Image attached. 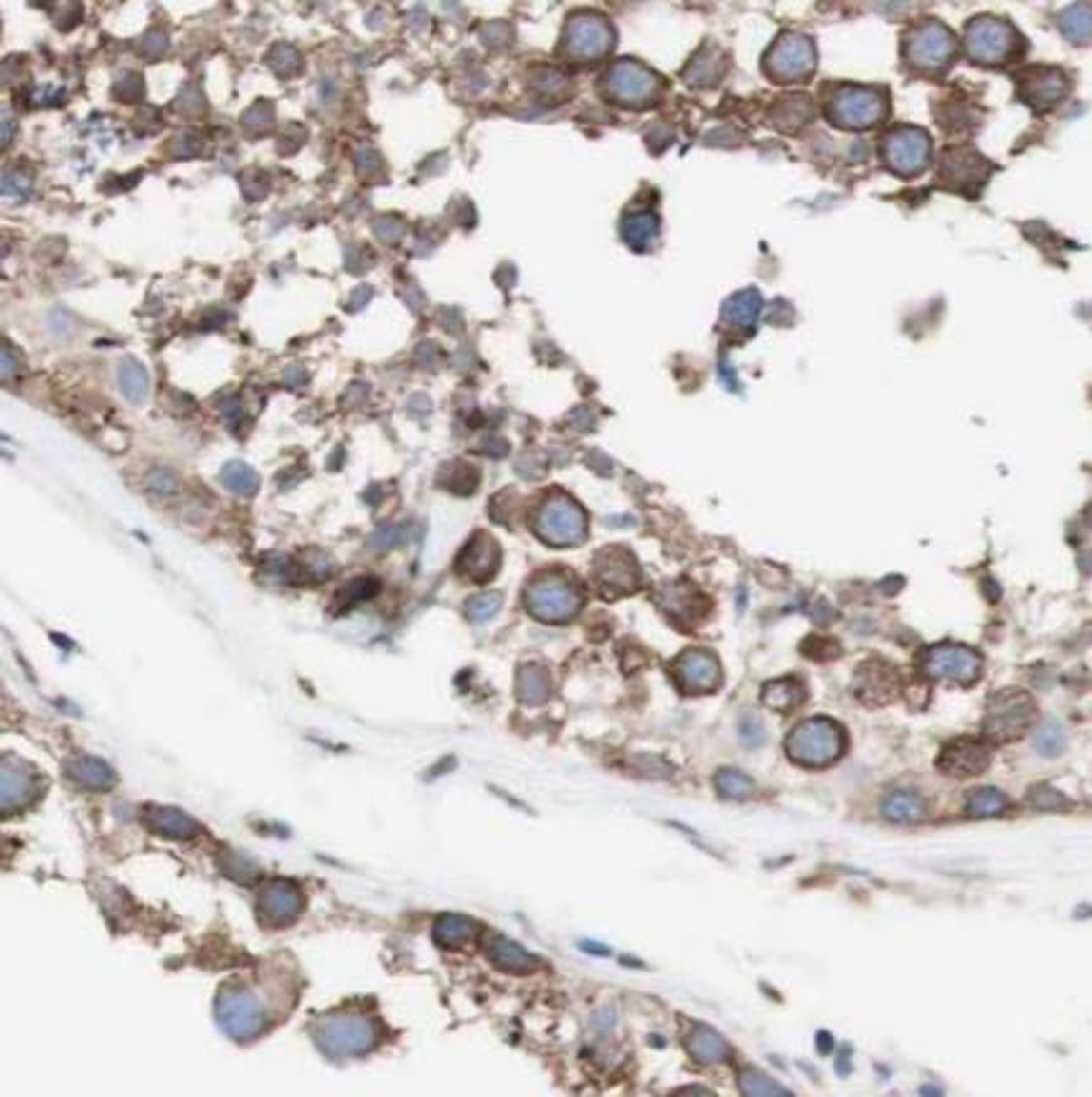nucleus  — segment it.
Instances as JSON below:
<instances>
[{"label": "nucleus", "mask_w": 1092, "mask_h": 1097, "mask_svg": "<svg viewBox=\"0 0 1092 1097\" xmlns=\"http://www.w3.org/2000/svg\"><path fill=\"white\" fill-rule=\"evenodd\" d=\"M815 51L811 39L800 33H783L775 41L765 62V71L777 85H793L803 82L814 74Z\"/></svg>", "instance_id": "1a4fd4ad"}, {"label": "nucleus", "mask_w": 1092, "mask_h": 1097, "mask_svg": "<svg viewBox=\"0 0 1092 1097\" xmlns=\"http://www.w3.org/2000/svg\"><path fill=\"white\" fill-rule=\"evenodd\" d=\"M739 1087H742L744 1095H788V1089L783 1085H777V1082L770 1080L767 1074L757 1072V1069H744L739 1074Z\"/></svg>", "instance_id": "a19ab883"}, {"label": "nucleus", "mask_w": 1092, "mask_h": 1097, "mask_svg": "<svg viewBox=\"0 0 1092 1097\" xmlns=\"http://www.w3.org/2000/svg\"><path fill=\"white\" fill-rule=\"evenodd\" d=\"M501 603H504V595H501V592H481V595L470 597V600L465 603V615L473 620V623H486V620H490L498 610H501Z\"/></svg>", "instance_id": "79ce46f5"}, {"label": "nucleus", "mask_w": 1092, "mask_h": 1097, "mask_svg": "<svg viewBox=\"0 0 1092 1097\" xmlns=\"http://www.w3.org/2000/svg\"><path fill=\"white\" fill-rule=\"evenodd\" d=\"M762 300H759L757 290H742L735 298H729L724 305V320L732 328H752L759 316Z\"/></svg>", "instance_id": "cd10ccee"}, {"label": "nucleus", "mask_w": 1092, "mask_h": 1097, "mask_svg": "<svg viewBox=\"0 0 1092 1097\" xmlns=\"http://www.w3.org/2000/svg\"><path fill=\"white\" fill-rule=\"evenodd\" d=\"M1008 808V798L996 788L973 790L968 796V813L976 818H991L1001 816Z\"/></svg>", "instance_id": "f704fd0d"}, {"label": "nucleus", "mask_w": 1092, "mask_h": 1097, "mask_svg": "<svg viewBox=\"0 0 1092 1097\" xmlns=\"http://www.w3.org/2000/svg\"><path fill=\"white\" fill-rule=\"evenodd\" d=\"M1019 47V33L1014 26L1001 21V18H976L966 31V48L973 62L993 67V64H1006L1016 54Z\"/></svg>", "instance_id": "423d86ee"}, {"label": "nucleus", "mask_w": 1092, "mask_h": 1097, "mask_svg": "<svg viewBox=\"0 0 1092 1097\" xmlns=\"http://www.w3.org/2000/svg\"><path fill=\"white\" fill-rule=\"evenodd\" d=\"M656 600H659V605L663 607L666 612H671V615H691V610H694V600H699L697 592L691 587H686V585H679V587H666L661 589L659 595H656Z\"/></svg>", "instance_id": "58836bf2"}, {"label": "nucleus", "mask_w": 1092, "mask_h": 1097, "mask_svg": "<svg viewBox=\"0 0 1092 1097\" xmlns=\"http://www.w3.org/2000/svg\"><path fill=\"white\" fill-rule=\"evenodd\" d=\"M821 1049H829V1034H821Z\"/></svg>", "instance_id": "5fc2aeb1"}, {"label": "nucleus", "mask_w": 1092, "mask_h": 1097, "mask_svg": "<svg viewBox=\"0 0 1092 1097\" xmlns=\"http://www.w3.org/2000/svg\"><path fill=\"white\" fill-rule=\"evenodd\" d=\"M10 140V117L9 112H3V143H9Z\"/></svg>", "instance_id": "864d4df0"}, {"label": "nucleus", "mask_w": 1092, "mask_h": 1097, "mask_svg": "<svg viewBox=\"0 0 1092 1097\" xmlns=\"http://www.w3.org/2000/svg\"><path fill=\"white\" fill-rule=\"evenodd\" d=\"M402 529H381L379 533H374L372 539H369V547L372 548H389L394 547L396 541H402Z\"/></svg>", "instance_id": "3c124183"}, {"label": "nucleus", "mask_w": 1092, "mask_h": 1097, "mask_svg": "<svg viewBox=\"0 0 1092 1097\" xmlns=\"http://www.w3.org/2000/svg\"><path fill=\"white\" fill-rule=\"evenodd\" d=\"M13 369H16V366H13V358H10V348L6 346L3 348V379L9 381L10 374H13Z\"/></svg>", "instance_id": "603ef678"}, {"label": "nucleus", "mask_w": 1092, "mask_h": 1097, "mask_svg": "<svg viewBox=\"0 0 1092 1097\" xmlns=\"http://www.w3.org/2000/svg\"><path fill=\"white\" fill-rule=\"evenodd\" d=\"M36 775L29 765L16 758H3V811L10 813L33 800L36 796Z\"/></svg>", "instance_id": "aec40b11"}, {"label": "nucleus", "mask_w": 1092, "mask_h": 1097, "mask_svg": "<svg viewBox=\"0 0 1092 1097\" xmlns=\"http://www.w3.org/2000/svg\"><path fill=\"white\" fill-rule=\"evenodd\" d=\"M604 89L610 100L625 107H648L659 100L661 79L651 69H645L638 62H615L604 77Z\"/></svg>", "instance_id": "0eeeda50"}, {"label": "nucleus", "mask_w": 1092, "mask_h": 1097, "mask_svg": "<svg viewBox=\"0 0 1092 1097\" xmlns=\"http://www.w3.org/2000/svg\"><path fill=\"white\" fill-rule=\"evenodd\" d=\"M991 765V747L981 740H955L940 752L938 767L946 775L955 778H968V775L984 773Z\"/></svg>", "instance_id": "dca6fc26"}, {"label": "nucleus", "mask_w": 1092, "mask_h": 1097, "mask_svg": "<svg viewBox=\"0 0 1092 1097\" xmlns=\"http://www.w3.org/2000/svg\"><path fill=\"white\" fill-rule=\"evenodd\" d=\"M739 732H742L744 742L752 744V747L765 740V732H762V722H759L755 714H744V717L739 719Z\"/></svg>", "instance_id": "49530a36"}, {"label": "nucleus", "mask_w": 1092, "mask_h": 1097, "mask_svg": "<svg viewBox=\"0 0 1092 1097\" xmlns=\"http://www.w3.org/2000/svg\"><path fill=\"white\" fill-rule=\"evenodd\" d=\"M1031 805L1039 808V811H1054V808H1064L1067 800H1064L1057 790L1042 785V788L1031 790Z\"/></svg>", "instance_id": "c03bdc74"}, {"label": "nucleus", "mask_w": 1092, "mask_h": 1097, "mask_svg": "<svg viewBox=\"0 0 1092 1097\" xmlns=\"http://www.w3.org/2000/svg\"><path fill=\"white\" fill-rule=\"evenodd\" d=\"M674 679L683 691L691 694L712 691L721 681L719 661L704 650H686L674 661Z\"/></svg>", "instance_id": "2eb2a0df"}, {"label": "nucleus", "mask_w": 1092, "mask_h": 1097, "mask_svg": "<svg viewBox=\"0 0 1092 1097\" xmlns=\"http://www.w3.org/2000/svg\"><path fill=\"white\" fill-rule=\"evenodd\" d=\"M316 1042L331 1057H351L374 1049L379 1024L361 1013H334L316 1024Z\"/></svg>", "instance_id": "f03ea898"}, {"label": "nucleus", "mask_w": 1092, "mask_h": 1097, "mask_svg": "<svg viewBox=\"0 0 1092 1097\" xmlns=\"http://www.w3.org/2000/svg\"><path fill=\"white\" fill-rule=\"evenodd\" d=\"M905 54L907 62L912 64L914 69L922 71L946 69L955 54L953 31H950L948 26L940 24V21H922V24L914 26L912 31H910V36H907Z\"/></svg>", "instance_id": "6e6552de"}, {"label": "nucleus", "mask_w": 1092, "mask_h": 1097, "mask_svg": "<svg viewBox=\"0 0 1092 1097\" xmlns=\"http://www.w3.org/2000/svg\"><path fill=\"white\" fill-rule=\"evenodd\" d=\"M117 97H123L127 102H135L143 97V77L138 74H123V79H117L115 87Z\"/></svg>", "instance_id": "a18cd8bd"}, {"label": "nucleus", "mask_w": 1092, "mask_h": 1097, "mask_svg": "<svg viewBox=\"0 0 1092 1097\" xmlns=\"http://www.w3.org/2000/svg\"><path fill=\"white\" fill-rule=\"evenodd\" d=\"M686 1049L697 1062H706V1065H719L729 1057L727 1039L706 1024L691 1027L689 1036H686Z\"/></svg>", "instance_id": "5701e85b"}, {"label": "nucleus", "mask_w": 1092, "mask_h": 1097, "mask_svg": "<svg viewBox=\"0 0 1092 1097\" xmlns=\"http://www.w3.org/2000/svg\"><path fill=\"white\" fill-rule=\"evenodd\" d=\"M140 48H143V54L145 56H161L168 48V41H165V33L161 31H150L143 39V44H140Z\"/></svg>", "instance_id": "09e8293b"}, {"label": "nucleus", "mask_w": 1092, "mask_h": 1097, "mask_svg": "<svg viewBox=\"0 0 1092 1097\" xmlns=\"http://www.w3.org/2000/svg\"><path fill=\"white\" fill-rule=\"evenodd\" d=\"M549 696V676L542 665H524L519 673V699L528 706H539Z\"/></svg>", "instance_id": "2f4dec72"}, {"label": "nucleus", "mask_w": 1092, "mask_h": 1097, "mask_svg": "<svg viewBox=\"0 0 1092 1097\" xmlns=\"http://www.w3.org/2000/svg\"><path fill=\"white\" fill-rule=\"evenodd\" d=\"M1067 747V735H1064V726L1054 719H1046L1034 729V750L1044 758H1057Z\"/></svg>", "instance_id": "72a5a7b5"}, {"label": "nucleus", "mask_w": 1092, "mask_h": 1097, "mask_svg": "<svg viewBox=\"0 0 1092 1097\" xmlns=\"http://www.w3.org/2000/svg\"><path fill=\"white\" fill-rule=\"evenodd\" d=\"M932 143L929 135L920 127H899L884 138V158L894 173L905 178L920 176L928 168Z\"/></svg>", "instance_id": "9d476101"}, {"label": "nucleus", "mask_w": 1092, "mask_h": 1097, "mask_svg": "<svg viewBox=\"0 0 1092 1097\" xmlns=\"http://www.w3.org/2000/svg\"><path fill=\"white\" fill-rule=\"evenodd\" d=\"M811 115H814V112H811V107H808L806 97L780 100V105H777V109H775V125H777L780 130L795 132L798 127H803V125H806V120Z\"/></svg>", "instance_id": "e433bc0d"}, {"label": "nucleus", "mask_w": 1092, "mask_h": 1097, "mask_svg": "<svg viewBox=\"0 0 1092 1097\" xmlns=\"http://www.w3.org/2000/svg\"><path fill=\"white\" fill-rule=\"evenodd\" d=\"M925 811H928L925 800L917 793H910V790L891 793V796L884 798L882 803L884 816L890 820H897V823H912V820L925 818Z\"/></svg>", "instance_id": "bb28decb"}, {"label": "nucleus", "mask_w": 1092, "mask_h": 1097, "mask_svg": "<svg viewBox=\"0 0 1092 1097\" xmlns=\"http://www.w3.org/2000/svg\"><path fill=\"white\" fill-rule=\"evenodd\" d=\"M1067 92V79L1062 77L1060 71L1052 69H1039L1034 71L1031 82H1026V100L1034 107H1049L1060 100L1062 94Z\"/></svg>", "instance_id": "b1692460"}, {"label": "nucleus", "mask_w": 1092, "mask_h": 1097, "mask_svg": "<svg viewBox=\"0 0 1092 1097\" xmlns=\"http://www.w3.org/2000/svg\"><path fill=\"white\" fill-rule=\"evenodd\" d=\"M612 48V29L603 16L580 13L565 29V51L574 62H595Z\"/></svg>", "instance_id": "9b49d317"}, {"label": "nucleus", "mask_w": 1092, "mask_h": 1097, "mask_svg": "<svg viewBox=\"0 0 1092 1097\" xmlns=\"http://www.w3.org/2000/svg\"><path fill=\"white\" fill-rule=\"evenodd\" d=\"M925 671L932 679L953 681V683H973L981 673V658L963 645H935L925 653Z\"/></svg>", "instance_id": "4468645a"}, {"label": "nucleus", "mask_w": 1092, "mask_h": 1097, "mask_svg": "<svg viewBox=\"0 0 1092 1097\" xmlns=\"http://www.w3.org/2000/svg\"><path fill=\"white\" fill-rule=\"evenodd\" d=\"M31 191V181L21 173H6L3 178V194L13 196V199H26Z\"/></svg>", "instance_id": "de8ad7c7"}, {"label": "nucleus", "mask_w": 1092, "mask_h": 1097, "mask_svg": "<svg viewBox=\"0 0 1092 1097\" xmlns=\"http://www.w3.org/2000/svg\"><path fill=\"white\" fill-rule=\"evenodd\" d=\"M473 935H475V922L468 920V917H460V914H445V917H440L437 925H434V937H437V943L445 945V948H460V945L468 943Z\"/></svg>", "instance_id": "7c9ffc66"}, {"label": "nucleus", "mask_w": 1092, "mask_h": 1097, "mask_svg": "<svg viewBox=\"0 0 1092 1097\" xmlns=\"http://www.w3.org/2000/svg\"><path fill=\"white\" fill-rule=\"evenodd\" d=\"M1060 29L1067 39L1087 41V36H1090V6L1080 3V6L1064 10L1060 16Z\"/></svg>", "instance_id": "4c0bfd02"}, {"label": "nucleus", "mask_w": 1092, "mask_h": 1097, "mask_svg": "<svg viewBox=\"0 0 1092 1097\" xmlns=\"http://www.w3.org/2000/svg\"><path fill=\"white\" fill-rule=\"evenodd\" d=\"M806 699V688L795 679H777L773 683H767L762 702L775 711H791L800 706Z\"/></svg>", "instance_id": "c85d7f7f"}, {"label": "nucleus", "mask_w": 1092, "mask_h": 1097, "mask_svg": "<svg viewBox=\"0 0 1092 1097\" xmlns=\"http://www.w3.org/2000/svg\"><path fill=\"white\" fill-rule=\"evenodd\" d=\"M890 112V102L882 89L872 87H838L829 100V120L844 130L874 127Z\"/></svg>", "instance_id": "7ed1b4c3"}, {"label": "nucleus", "mask_w": 1092, "mask_h": 1097, "mask_svg": "<svg viewBox=\"0 0 1092 1097\" xmlns=\"http://www.w3.org/2000/svg\"><path fill=\"white\" fill-rule=\"evenodd\" d=\"M297 62H300V56H297V51H295L293 47L272 48L270 64L279 71V74H293V71H297Z\"/></svg>", "instance_id": "37998d69"}, {"label": "nucleus", "mask_w": 1092, "mask_h": 1097, "mask_svg": "<svg viewBox=\"0 0 1092 1097\" xmlns=\"http://www.w3.org/2000/svg\"><path fill=\"white\" fill-rule=\"evenodd\" d=\"M1034 719V702L1022 691H1004L993 696L988 703L984 729L993 740H1011L1019 737Z\"/></svg>", "instance_id": "f8f14e48"}, {"label": "nucleus", "mask_w": 1092, "mask_h": 1097, "mask_svg": "<svg viewBox=\"0 0 1092 1097\" xmlns=\"http://www.w3.org/2000/svg\"><path fill=\"white\" fill-rule=\"evenodd\" d=\"M219 480L237 495H252L259 488L257 472L244 463H226L219 472Z\"/></svg>", "instance_id": "c9c22d12"}, {"label": "nucleus", "mask_w": 1092, "mask_h": 1097, "mask_svg": "<svg viewBox=\"0 0 1092 1097\" xmlns=\"http://www.w3.org/2000/svg\"><path fill=\"white\" fill-rule=\"evenodd\" d=\"M595 572L597 580L603 585V589H612V592H633L638 585V567L636 559L630 557L628 551H620L615 548H604L595 559Z\"/></svg>", "instance_id": "f3484780"}, {"label": "nucleus", "mask_w": 1092, "mask_h": 1097, "mask_svg": "<svg viewBox=\"0 0 1092 1097\" xmlns=\"http://www.w3.org/2000/svg\"><path fill=\"white\" fill-rule=\"evenodd\" d=\"M656 237H659V219L653 217V214H648V211L630 214V217L625 219V224H623V240L628 241L630 247L636 249L651 247L653 241H656Z\"/></svg>", "instance_id": "c756f323"}, {"label": "nucleus", "mask_w": 1092, "mask_h": 1097, "mask_svg": "<svg viewBox=\"0 0 1092 1097\" xmlns=\"http://www.w3.org/2000/svg\"><path fill=\"white\" fill-rule=\"evenodd\" d=\"M150 826L163 836H176V838H188V836L199 834V823H196L188 813L176 811V808H155L147 816Z\"/></svg>", "instance_id": "a878e982"}, {"label": "nucleus", "mask_w": 1092, "mask_h": 1097, "mask_svg": "<svg viewBox=\"0 0 1092 1097\" xmlns=\"http://www.w3.org/2000/svg\"><path fill=\"white\" fill-rule=\"evenodd\" d=\"M219 1021L237 1039H252L264 1029V1009L247 989H226L219 996Z\"/></svg>", "instance_id": "ddd939ff"}, {"label": "nucleus", "mask_w": 1092, "mask_h": 1097, "mask_svg": "<svg viewBox=\"0 0 1092 1097\" xmlns=\"http://www.w3.org/2000/svg\"><path fill=\"white\" fill-rule=\"evenodd\" d=\"M67 773L74 782L92 790H107L115 785V773L97 758H74L67 765Z\"/></svg>", "instance_id": "393cba45"}, {"label": "nucleus", "mask_w": 1092, "mask_h": 1097, "mask_svg": "<svg viewBox=\"0 0 1092 1097\" xmlns=\"http://www.w3.org/2000/svg\"><path fill=\"white\" fill-rule=\"evenodd\" d=\"M714 785H717L721 796L732 798V800H744L755 790V782L744 773H739V770H719L717 778H714Z\"/></svg>", "instance_id": "ea45409f"}, {"label": "nucleus", "mask_w": 1092, "mask_h": 1097, "mask_svg": "<svg viewBox=\"0 0 1092 1097\" xmlns=\"http://www.w3.org/2000/svg\"><path fill=\"white\" fill-rule=\"evenodd\" d=\"M528 612L544 623H565L574 618L582 607V592L566 580L565 574H539L524 597Z\"/></svg>", "instance_id": "20e7f679"}, {"label": "nucleus", "mask_w": 1092, "mask_h": 1097, "mask_svg": "<svg viewBox=\"0 0 1092 1097\" xmlns=\"http://www.w3.org/2000/svg\"><path fill=\"white\" fill-rule=\"evenodd\" d=\"M486 953L506 973H531L539 966V960L531 953L524 951L519 943H513L508 937L498 935V933H490L486 937Z\"/></svg>", "instance_id": "4be33fe9"}, {"label": "nucleus", "mask_w": 1092, "mask_h": 1097, "mask_svg": "<svg viewBox=\"0 0 1092 1097\" xmlns=\"http://www.w3.org/2000/svg\"><path fill=\"white\" fill-rule=\"evenodd\" d=\"M897 691V676L894 668L882 661H869L859 668L856 676V694L869 706H882L894 696Z\"/></svg>", "instance_id": "6ab92c4d"}, {"label": "nucleus", "mask_w": 1092, "mask_h": 1097, "mask_svg": "<svg viewBox=\"0 0 1092 1097\" xmlns=\"http://www.w3.org/2000/svg\"><path fill=\"white\" fill-rule=\"evenodd\" d=\"M498 565H501V548L490 536L486 533H475L470 544L465 547L463 557H460V569H463L470 580H490L496 574Z\"/></svg>", "instance_id": "412c9836"}, {"label": "nucleus", "mask_w": 1092, "mask_h": 1097, "mask_svg": "<svg viewBox=\"0 0 1092 1097\" xmlns=\"http://www.w3.org/2000/svg\"><path fill=\"white\" fill-rule=\"evenodd\" d=\"M300 910L302 895L293 881H270L259 895V914L267 925H287Z\"/></svg>", "instance_id": "a211bd4d"}, {"label": "nucleus", "mask_w": 1092, "mask_h": 1097, "mask_svg": "<svg viewBox=\"0 0 1092 1097\" xmlns=\"http://www.w3.org/2000/svg\"><path fill=\"white\" fill-rule=\"evenodd\" d=\"M534 531L551 547H574L587 533V516L572 498L557 493L539 509Z\"/></svg>", "instance_id": "39448f33"}, {"label": "nucleus", "mask_w": 1092, "mask_h": 1097, "mask_svg": "<svg viewBox=\"0 0 1092 1097\" xmlns=\"http://www.w3.org/2000/svg\"><path fill=\"white\" fill-rule=\"evenodd\" d=\"M117 381H120V389H123V395L130 402H143L147 396V374L138 361L125 358L120 363V369H117Z\"/></svg>", "instance_id": "473e14b6"}, {"label": "nucleus", "mask_w": 1092, "mask_h": 1097, "mask_svg": "<svg viewBox=\"0 0 1092 1097\" xmlns=\"http://www.w3.org/2000/svg\"><path fill=\"white\" fill-rule=\"evenodd\" d=\"M147 486L153 488L155 493H173L176 491V478L168 471H155L147 478Z\"/></svg>", "instance_id": "8fccbe9b"}, {"label": "nucleus", "mask_w": 1092, "mask_h": 1097, "mask_svg": "<svg viewBox=\"0 0 1092 1097\" xmlns=\"http://www.w3.org/2000/svg\"><path fill=\"white\" fill-rule=\"evenodd\" d=\"M846 735L844 729L831 719L815 717L800 722L788 737L785 750L793 762L806 767H826L844 755Z\"/></svg>", "instance_id": "f257e3e1"}]
</instances>
